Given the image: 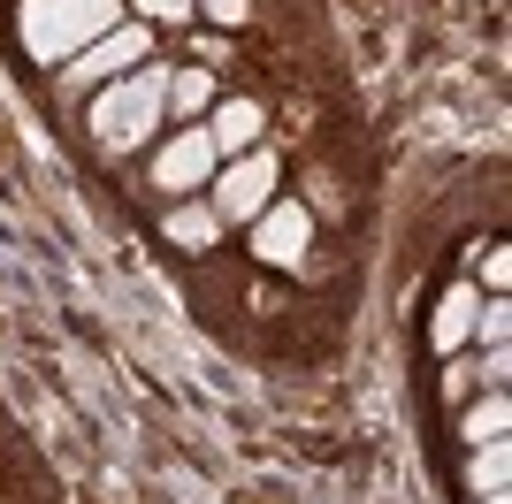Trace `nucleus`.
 Returning a JSON list of instances; mask_svg holds the SVG:
<instances>
[{
    "instance_id": "dca6fc26",
    "label": "nucleus",
    "mask_w": 512,
    "mask_h": 504,
    "mask_svg": "<svg viewBox=\"0 0 512 504\" xmlns=\"http://www.w3.org/2000/svg\"><path fill=\"white\" fill-rule=\"evenodd\" d=\"M199 8H207L214 23H230V31H237V23H245V0H199Z\"/></svg>"
},
{
    "instance_id": "7ed1b4c3",
    "label": "nucleus",
    "mask_w": 512,
    "mask_h": 504,
    "mask_svg": "<svg viewBox=\"0 0 512 504\" xmlns=\"http://www.w3.org/2000/svg\"><path fill=\"white\" fill-rule=\"evenodd\" d=\"M268 199H276V153H268V146L222 161V168H214V184H207V207L222 214V230H253L260 214H268Z\"/></svg>"
},
{
    "instance_id": "2eb2a0df",
    "label": "nucleus",
    "mask_w": 512,
    "mask_h": 504,
    "mask_svg": "<svg viewBox=\"0 0 512 504\" xmlns=\"http://www.w3.org/2000/svg\"><path fill=\"white\" fill-rule=\"evenodd\" d=\"M482 283H490V298H505V283H512V252L505 245L482 252Z\"/></svg>"
},
{
    "instance_id": "1a4fd4ad",
    "label": "nucleus",
    "mask_w": 512,
    "mask_h": 504,
    "mask_svg": "<svg viewBox=\"0 0 512 504\" xmlns=\"http://www.w3.org/2000/svg\"><path fill=\"white\" fill-rule=\"evenodd\" d=\"M161 237H169L176 252H207L214 237H222V214H214L207 199H176V207L161 214Z\"/></svg>"
},
{
    "instance_id": "423d86ee",
    "label": "nucleus",
    "mask_w": 512,
    "mask_h": 504,
    "mask_svg": "<svg viewBox=\"0 0 512 504\" xmlns=\"http://www.w3.org/2000/svg\"><path fill=\"white\" fill-rule=\"evenodd\" d=\"M314 245V214L299 199H268V214L253 222V252L268 268H299V252Z\"/></svg>"
},
{
    "instance_id": "9b49d317",
    "label": "nucleus",
    "mask_w": 512,
    "mask_h": 504,
    "mask_svg": "<svg viewBox=\"0 0 512 504\" xmlns=\"http://www.w3.org/2000/svg\"><path fill=\"white\" fill-rule=\"evenodd\" d=\"M505 428H512V398H505V390H482V398L467 405V420H459V436H467V451H474V443H497Z\"/></svg>"
},
{
    "instance_id": "f3484780",
    "label": "nucleus",
    "mask_w": 512,
    "mask_h": 504,
    "mask_svg": "<svg viewBox=\"0 0 512 504\" xmlns=\"http://www.w3.org/2000/svg\"><path fill=\"white\" fill-rule=\"evenodd\" d=\"M474 504H505V497H474Z\"/></svg>"
},
{
    "instance_id": "0eeeda50",
    "label": "nucleus",
    "mask_w": 512,
    "mask_h": 504,
    "mask_svg": "<svg viewBox=\"0 0 512 504\" xmlns=\"http://www.w3.org/2000/svg\"><path fill=\"white\" fill-rule=\"evenodd\" d=\"M260 130H268V107H260V100H214V107H207V138H214V153H222V161L253 153Z\"/></svg>"
},
{
    "instance_id": "f03ea898",
    "label": "nucleus",
    "mask_w": 512,
    "mask_h": 504,
    "mask_svg": "<svg viewBox=\"0 0 512 504\" xmlns=\"http://www.w3.org/2000/svg\"><path fill=\"white\" fill-rule=\"evenodd\" d=\"M16 31L31 62H77L92 39L115 31V0H23Z\"/></svg>"
},
{
    "instance_id": "9d476101",
    "label": "nucleus",
    "mask_w": 512,
    "mask_h": 504,
    "mask_svg": "<svg viewBox=\"0 0 512 504\" xmlns=\"http://www.w3.org/2000/svg\"><path fill=\"white\" fill-rule=\"evenodd\" d=\"M505 482H512L505 436H497V443H474V451H467V489H474V497H505Z\"/></svg>"
},
{
    "instance_id": "f257e3e1",
    "label": "nucleus",
    "mask_w": 512,
    "mask_h": 504,
    "mask_svg": "<svg viewBox=\"0 0 512 504\" xmlns=\"http://www.w3.org/2000/svg\"><path fill=\"white\" fill-rule=\"evenodd\" d=\"M169 115V69H130V77L92 92V138L107 153H138Z\"/></svg>"
},
{
    "instance_id": "20e7f679",
    "label": "nucleus",
    "mask_w": 512,
    "mask_h": 504,
    "mask_svg": "<svg viewBox=\"0 0 512 504\" xmlns=\"http://www.w3.org/2000/svg\"><path fill=\"white\" fill-rule=\"evenodd\" d=\"M146 54H153V31H146V23H115V31L92 39L77 62H62V84H69V92H100V84L146 69Z\"/></svg>"
},
{
    "instance_id": "f8f14e48",
    "label": "nucleus",
    "mask_w": 512,
    "mask_h": 504,
    "mask_svg": "<svg viewBox=\"0 0 512 504\" xmlns=\"http://www.w3.org/2000/svg\"><path fill=\"white\" fill-rule=\"evenodd\" d=\"M169 107H176V123H207L214 77H207V69H176V77H169Z\"/></svg>"
},
{
    "instance_id": "ddd939ff",
    "label": "nucleus",
    "mask_w": 512,
    "mask_h": 504,
    "mask_svg": "<svg viewBox=\"0 0 512 504\" xmlns=\"http://www.w3.org/2000/svg\"><path fill=\"white\" fill-rule=\"evenodd\" d=\"M505 336H512V306H505V298H482V306H474L467 344H505Z\"/></svg>"
},
{
    "instance_id": "6e6552de",
    "label": "nucleus",
    "mask_w": 512,
    "mask_h": 504,
    "mask_svg": "<svg viewBox=\"0 0 512 504\" xmlns=\"http://www.w3.org/2000/svg\"><path fill=\"white\" fill-rule=\"evenodd\" d=\"M474 306H482V283H451L444 306H436V321H428V344L436 352H467V329H474Z\"/></svg>"
},
{
    "instance_id": "39448f33",
    "label": "nucleus",
    "mask_w": 512,
    "mask_h": 504,
    "mask_svg": "<svg viewBox=\"0 0 512 504\" xmlns=\"http://www.w3.org/2000/svg\"><path fill=\"white\" fill-rule=\"evenodd\" d=\"M214 168H222V153H214L207 123H176V138L153 153V191H176V199H192V191H207V184H214Z\"/></svg>"
},
{
    "instance_id": "4468645a",
    "label": "nucleus",
    "mask_w": 512,
    "mask_h": 504,
    "mask_svg": "<svg viewBox=\"0 0 512 504\" xmlns=\"http://www.w3.org/2000/svg\"><path fill=\"white\" fill-rule=\"evenodd\" d=\"M505 375H512V352H505V344H482V359H474V382H482V390H505Z\"/></svg>"
}]
</instances>
